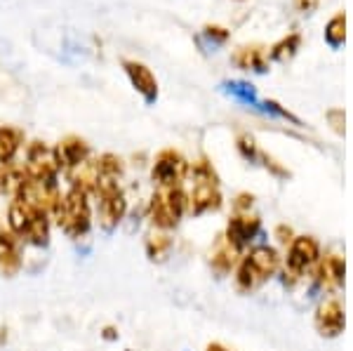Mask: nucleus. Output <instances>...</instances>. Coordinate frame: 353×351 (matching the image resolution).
Wrapping results in <instances>:
<instances>
[{"label":"nucleus","mask_w":353,"mask_h":351,"mask_svg":"<svg viewBox=\"0 0 353 351\" xmlns=\"http://www.w3.org/2000/svg\"><path fill=\"white\" fill-rule=\"evenodd\" d=\"M21 267V254L17 241L10 234H0V276H14Z\"/></svg>","instance_id":"4468645a"},{"label":"nucleus","mask_w":353,"mask_h":351,"mask_svg":"<svg viewBox=\"0 0 353 351\" xmlns=\"http://www.w3.org/2000/svg\"><path fill=\"white\" fill-rule=\"evenodd\" d=\"M344 271H346L344 259L339 254H325L323 259H318L316 279L325 288H339L344 285Z\"/></svg>","instance_id":"ddd939ff"},{"label":"nucleus","mask_w":353,"mask_h":351,"mask_svg":"<svg viewBox=\"0 0 353 351\" xmlns=\"http://www.w3.org/2000/svg\"><path fill=\"white\" fill-rule=\"evenodd\" d=\"M321 259V245L313 236H297L290 243L288 250V262H285V276L290 279H301L311 267H316Z\"/></svg>","instance_id":"423d86ee"},{"label":"nucleus","mask_w":353,"mask_h":351,"mask_svg":"<svg viewBox=\"0 0 353 351\" xmlns=\"http://www.w3.org/2000/svg\"><path fill=\"white\" fill-rule=\"evenodd\" d=\"M186 172H189V163H186V158L179 154V151H161L156 158V163H153V182H158L163 186V189H174V186H179L181 179L186 177Z\"/></svg>","instance_id":"6e6552de"},{"label":"nucleus","mask_w":353,"mask_h":351,"mask_svg":"<svg viewBox=\"0 0 353 351\" xmlns=\"http://www.w3.org/2000/svg\"><path fill=\"white\" fill-rule=\"evenodd\" d=\"M238 141H241L243 156H245V158H252V156H254V141H252V137H241Z\"/></svg>","instance_id":"cd10ccee"},{"label":"nucleus","mask_w":353,"mask_h":351,"mask_svg":"<svg viewBox=\"0 0 353 351\" xmlns=\"http://www.w3.org/2000/svg\"><path fill=\"white\" fill-rule=\"evenodd\" d=\"M325 41L330 48H341L346 41V14L344 12H337L332 17V19L327 21L325 26Z\"/></svg>","instance_id":"aec40b11"},{"label":"nucleus","mask_w":353,"mask_h":351,"mask_svg":"<svg viewBox=\"0 0 353 351\" xmlns=\"http://www.w3.org/2000/svg\"><path fill=\"white\" fill-rule=\"evenodd\" d=\"M57 170H59V163H57L54 151H50L43 141H33L26 149V179H33V182H54Z\"/></svg>","instance_id":"0eeeda50"},{"label":"nucleus","mask_w":353,"mask_h":351,"mask_svg":"<svg viewBox=\"0 0 353 351\" xmlns=\"http://www.w3.org/2000/svg\"><path fill=\"white\" fill-rule=\"evenodd\" d=\"M52 214L57 219V224L66 231L68 236L78 239L85 231L90 229V203H88V191L73 186L71 191L57 201V205L52 208Z\"/></svg>","instance_id":"f257e3e1"},{"label":"nucleus","mask_w":353,"mask_h":351,"mask_svg":"<svg viewBox=\"0 0 353 351\" xmlns=\"http://www.w3.org/2000/svg\"><path fill=\"white\" fill-rule=\"evenodd\" d=\"M36 214H38V210H33V208L24 205V203L14 198V203L10 205V210H8L10 229H12L17 236H26L28 234V226H31V222H33V217H36Z\"/></svg>","instance_id":"dca6fc26"},{"label":"nucleus","mask_w":353,"mask_h":351,"mask_svg":"<svg viewBox=\"0 0 353 351\" xmlns=\"http://www.w3.org/2000/svg\"><path fill=\"white\" fill-rule=\"evenodd\" d=\"M299 43H301V36L299 33H290L288 38H283L281 43H276L271 48V59H276V61H285L290 59L294 52L299 50Z\"/></svg>","instance_id":"4be33fe9"},{"label":"nucleus","mask_w":353,"mask_h":351,"mask_svg":"<svg viewBox=\"0 0 353 351\" xmlns=\"http://www.w3.org/2000/svg\"><path fill=\"white\" fill-rule=\"evenodd\" d=\"M24 134L14 128H0V163H10L19 151Z\"/></svg>","instance_id":"6ab92c4d"},{"label":"nucleus","mask_w":353,"mask_h":351,"mask_svg":"<svg viewBox=\"0 0 353 351\" xmlns=\"http://www.w3.org/2000/svg\"><path fill=\"white\" fill-rule=\"evenodd\" d=\"M259 231V219L257 217H250V214H236L231 219L229 226H226V243L236 250L248 245L250 241L257 236Z\"/></svg>","instance_id":"9d476101"},{"label":"nucleus","mask_w":353,"mask_h":351,"mask_svg":"<svg viewBox=\"0 0 353 351\" xmlns=\"http://www.w3.org/2000/svg\"><path fill=\"white\" fill-rule=\"evenodd\" d=\"M97 170H99V177H113V179H116L118 174L123 172V163H121V158H118V156L104 154L99 161H97Z\"/></svg>","instance_id":"b1692460"},{"label":"nucleus","mask_w":353,"mask_h":351,"mask_svg":"<svg viewBox=\"0 0 353 351\" xmlns=\"http://www.w3.org/2000/svg\"><path fill=\"white\" fill-rule=\"evenodd\" d=\"M123 66H125V71H128V76H130V81H132L137 92H139L146 101H156L158 81L151 73L149 66L139 64V61H123Z\"/></svg>","instance_id":"9b49d317"},{"label":"nucleus","mask_w":353,"mask_h":351,"mask_svg":"<svg viewBox=\"0 0 353 351\" xmlns=\"http://www.w3.org/2000/svg\"><path fill=\"white\" fill-rule=\"evenodd\" d=\"M276 236H278V241L281 243H292V231L290 229H285V226H278V231H276Z\"/></svg>","instance_id":"c85d7f7f"},{"label":"nucleus","mask_w":353,"mask_h":351,"mask_svg":"<svg viewBox=\"0 0 353 351\" xmlns=\"http://www.w3.org/2000/svg\"><path fill=\"white\" fill-rule=\"evenodd\" d=\"M318 3H321V0H294L297 10H299V12H304V14H311L313 10L318 8Z\"/></svg>","instance_id":"bb28decb"},{"label":"nucleus","mask_w":353,"mask_h":351,"mask_svg":"<svg viewBox=\"0 0 353 351\" xmlns=\"http://www.w3.org/2000/svg\"><path fill=\"white\" fill-rule=\"evenodd\" d=\"M236 254H238L236 248H231L229 243H226V245H221L219 250L212 254V267L221 271V274H226V271H231V267L236 264Z\"/></svg>","instance_id":"5701e85b"},{"label":"nucleus","mask_w":353,"mask_h":351,"mask_svg":"<svg viewBox=\"0 0 353 351\" xmlns=\"http://www.w3.org/2000/svg\"><path fill=\"white\" fill-rule=\"evenodd\" d=\"M221 205V194L217 186V174L205 161H198L193 166V191L189 198V208L196 214L208 210H217Z\"/></svg>","instance_id":"7ed1b4c3"},{"label":"nucleus","mask_w":353,"mask_h":351,"mask_svg":"<svg viewBox=\"0 0 353 351\" xmlns=\"http://www.w3.org/2000/svg\"><path fill=\"white\" fill-rule=\"evenodd\" d=\"M170 248H172V241L165 234H161V231H151V234L146 236V252H149L151 259H165Z\"/></svg>","instance_id":"412c9836"},{"label":"nucleus","mask_w":353,"mask_h":351,"mask_svg":"<svg viewBox=\"0 0 353 351\" xmlns=\"http://www.w3.org/2000/svg\"><path fill=\"white\" fill-rule=\"evenodd\" d=\"M327 121H330V126H332V130L337 134H344V111L341 109H332V111H327Z\"/></svg>","instance_id":"393cba45"},{"label":"nucleus","mask_w":353,"mask_h":351,"mask_svg":"<svg viewBox=\"0 0 353 351\" xmlns=\"http://www.w3.org/2000/svg\"><path fill=\"white\" fill-rule=\"evenodd\" d=\"M189 208V198L179 186L174 189H161L151 198V219L158 229H172Z\"/></svg>","instance_id":"20e7f679"},{"label":"nucleus","mask_w":353,"mask_h":351,"mask_svg":"<svg viewBox=\"0 0 353 351\" xmlns=\"http://www.w3.org/2000/svg\"><path fill=\"white\" fill-rule=\"evenodd\" d=\"M278 267H281V257H278V252L273 248L269 245L254 248L241 262V267H238V276H236L238 288L241 290H254L264 281H269L278 271Z\"/></svg>","instance_id":"f03ea898"},{"label":"nucleus","mask_w":353,"mask_h":351,"mask_svg":"<svg viewBox=\"0 0 353 351\" xmlns=\"http://www.w3.org/2000/svg\"><path fill=\"white\" fill-rule=\"evenodd\" d=\"M344 307L337 302V299H330V302H323L316 311V330L321 332L323 337H337L341 330H344Z\"/></svg>","instance_id":"1a4fd4ad"},{"label":"nucleus","mask_w":353,"mask_h":351,"mask_svg":"<svg viewBox=\"0 0 353 351\" xmlns=\"http://www.w3.org/2000/svg\"><path fill=\"white\" fill-rule=\"evenodd\" d=\"M24 182H26V174L21 168H14L12 163H3V166H0V191H3V194H10L17 198Z\"/></svg>","instance_id":"a211bd4d"},{"label":"nucleus","mask_w":353,"mask_h":351,"mask_svg":"<svg viewBox=\"0 0 353 351\" xmlns=\"http://www.w3.org/2000/svg\"><path fill=\"white\" fill-rule=\"evenodd\" d=\"M233 61H236L241 69H252L264 73L266 71V52L259 45H245V48H238L236 54H233Z\"/></svg>","instance_id":"2eb2a0df"},{"label":"nucleus","mask_w":353,"mask_h":351,"mask_svg":"<svg viewBox=\"0 0 353 351\" xmlns=\"http://www.w3.org/2000/svg\"><path fill=\"white\" fill-rule=\"evenodd\" d=\"M94 191L99 194V219L106 229L116 226L123 219L125 210H128V201H125L121 186L113 177H99Z\"/></svg>","instance_id":"39448f33"},{"label":"nucleus","mask_w":353,"mask_h":351,"mask_svg":"<svg viewBox=\"0 0 353 351\" xmlns=\"http://www.w3.org/2000/svg\"><path fill=\"white\" fill-rule=\"evenodd\" d=\"M68 179L73 182V186L83 191L94 189L97 182H99V170H97V161H83L81 166L68 170Z\"/></svg>","instance_id":"f3484780"},{"label":"nucleus","mask_w":353,"mask_h":351,"mask_svg":"<svg viewBox=\"0 0 353 351\" xmlns=\"http://www.w3.org/2000/svg\"><path fill=\"white\" fill-rule=\"evenodd\" d=\"M205 36H208L210 41H217V43L229 41V31L221 26H205Z\"/></svg>","instance_id":"a878e982"},{"label":"nucleus","mask_w":353,"mask_h":351,"mask_svg":"<svg viewBox=\"0 0 353 351\" xmlns=\"http://www.w3.org/2000/svg\"><path fill=\"white\" fill-rule=\"evenodd\" d=\"M54 156H57L59 168L71 170V168L81 166L83 161H88L90 146L85 144L83 139H78V137H66L64 141H59V146L54 149Z\"/></svg>","instance_id":"f8f14e48"}]
</instances>
